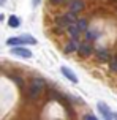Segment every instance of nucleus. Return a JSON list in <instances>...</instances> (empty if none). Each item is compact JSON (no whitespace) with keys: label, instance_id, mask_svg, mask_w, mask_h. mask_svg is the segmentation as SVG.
I'll list each match as a JSON object with an SVG mask.
<instances>
[{"label":"nucleus","instance_id":"1","mask_svg":"<svg viewBox=\"0 0 117 120\" xmlns=\"http://www.w3.org/2000/svg\"><path fill=\"white\" fill-rule=\"evenodd\" d=\"M44 87H46L44 79L33 78L32 82H30V85H29V98H30V100H37V98H40V95L43 93V90H44Z\"/></svg>","mask_w":117,"mask_h":120},{"label":"nucleus","instance_id":"2","mask_svg":"<svg viewBox=\"0 0 117 120\" xmlns=\"http://www.w3.org/2000/svg\"><path fill=\"white\" fill-rule=\"evenodd\" d=\"M76 21H78V16H76V13L68 11V13H65V14H60V16H57V18H56V22H54V25H56V27H59V29H62V30H65V29H68L70 25H73Z\"/></svg>","mask_w":117,"mask_h":120},{"label":"nucleus","instance_id":"3","mask_svg":"<svg viewBox=\"0 0 117 120\" xmlns=\"http://www.w3.org/2000/svg\"><path fill=\"white\" fill-rule=\"evenodd\" d=\"M8 46H24V44H37V40L30 35L24 36H14V38H8L6 40Z\"/></svg>","mask_w":117,"mask_h":120},{"label":"nucleus","instance_id":"4","mask_svg":"<svg viewBox=\"0 0 117 120\" xmlns=\"http://www.w3.org/2000/svg\"><path fill=\"white\" fill-rule=\"evenodd\" d=\"M10 52L13 55H18V57H22V59H30L32 57V51L27 48H21V46H13L10 49Z\"/></svg>","mask_w":117,"mask_h":120},{"label":"nucleus","instance_id":"5","mask_svg":"<svg viewBox=\"0 0 117 120\" xmlns=\"http://www.w3.org/2000/svg\"><path fill=\"white\" fill-rule=\"evenodd\" d=\"M93 44L92 41H86V43H81L79 49H78V52H79V55H82V57H90V55L93 54Z\"/></svg>","mask_w":117,"mask_h":120},{"label":"nucleus","instance_id":"6","mask_svg":"<svg viewBox=\"0 0 117 120\" xmlns=\"http://www.w3.org/2000/svg\"><path fill=\"white\" fill-rule=\"evenodd\" d=\"M81 43L78 38H71L70 41L65 44V48H63V52L65 54H71V52H78V49H79Z\"/></svg>","mask_w":117,"mask_h":120},{"label":"nucleus","instance_id":"7","mask_svg":"<svg viewBox=\"0 0 117 120\" xmlns=\"http://www.w3.org/2000/svg\"><path fill=\"white\" fill-rule=\"evenodd\" d=\"M97 108H98L100 114L103 115V120H112V112H111V109H109V106H108L106 103H103V101H98V104H97Z\"/></svg>","mask_w":117,"mask_h":120},{"label":"nucleus","instance_id":"8","mask_svg":"<svg viewBox=\"0 0 117 120\" xmlns=\"http://www.w3.org/2000/svg\"><path fill=\"white\" fill-rule=\"evenodd\" d=\"M68 8H70V11H73V13H81L84 8H86V5H84V2L82 0H71L70 3H68Z\"/></svg>","mask_w":117,"mask_h":120},{"label":"nucleus","instance_id":"9","mask_svg":"<svg viewBox=\"0 0 117 120\" xmlns=\"http://www.w3.org/2000/svg\"><path fill=\"white\" fill-rule=\"evenodd\" d=\"M60 71H62V74H63L68 81H71L73 84H76V82H78V76H76V74L73 73V70H70L68 66H62Z\"/></svg>","mask_w":117,"mask_h":120},{"label":"nucleus","instance_id":"10","mask_svg":"<svg viewBox=\"0 0 117 120\" xmlns=\"http://www.w3.org/2000/svg\"><path fill=\"white\" fill-rule=\"evenodd\" d=\"M95 55H97L98 62H111V54H109L108 49H98Z\"/></svg>","mask_w":117,"mask_h":120},{"label":"nucleus","instance_id":"11","mask_svg":"<svg viewBox=\"0 0 117 120\" xmlns=\"http://www.w3.org/2000/svg\"><path fill=\"white\" fill-rule=\"evenodd\" d=\"M67 30H68V33H70V38H79L81 33H82V32H81V30L78 29V27H76V24L70 25V27H68Z\"/></svg>","mask_w":117,"mask_h":120},{"label":"nucleus","instance_id":"12","mask_svg":"<svg viewBox=\"0 0 117 120\" xmlns=\"http://www.w3.org/2000/svg\"><path fill=\"white\" fill-rule=\"evenodd\" d=\"M8 25L11 27V29H18L19 25H21V19L18 16H10L8 18Z\"/></svg>","mask_w":117,"mask_h":120},{"label":"nucleus","instance_id":"13","mask_svg":"<svg viewBox=\"0 0 117 120\" xmlns=\"http://www.w3.org/2000/svg\"><path fill=\"white\" fill-rule=\"evenodd\" d=\"M98 36H100V33L97 32V30H86V38H87V41H95Z\"/></svg>","mask_w":117,"mask_h":120},{"label":"nucleus","instance_id":"14","mask_svg":"<svg viewBox=\"0 0 117 120\" xmlns=\"http://www.w3.org/2000/svg\"><path fill=\"white\" fill-rule=\"evenodd\" d=\"M74 24H76V27H78L81 32H86L87 27H89V22H87V19H78Z\"/></svg>","mask_w":117,"mask_h":120},{"label":"nucleus","instance_id":"15","mask_svg":"<svg viewBox=\"0 0 117 120\" xmlns=\"http://www.w3.org/2000/svg\"><path fill=\"white\" fill-rule=\"evenodd\" d=\"M109 68H111V71L117 73V57L111 59V63H109Z\"/></svg>","mask_w":117,"mask_h":120},{"label":"nucleus","instance_id":"16","mask_svg":"<svg viewBox=\"0 0 117 120\" xmlns=\"http://www.w3.org/2000/svg\"><path fill=\"white\" fill-rule=\"evenodd\" d=\"M11 79H13V81H14V82H16V84L19 85V87H22V85H24V81L19 78V76H11Z\"/></svg>","mask_w":117,"mask_h":120},{"label":"nucleus","instance_id":"17","mask_svg":"<svg viewBox=\"0 0 117 120\" xmlns=\"http://www.w3.org/2000/svg\"><path fill=\"white\" fill-rule=\"evenodd\" d=\"M84 120H98L95 115H92V114H87L86 117H84Z\"/></svg>","mask_w":117,"mask_h":120},{"label":"nucleus","instance_id":"18","mask_svg":"<svg viewBox=\"0 0 117 120\" xmlns=\"http://www.w3.org/2000/svg\"><path fill=\"white\" fill-rule=\"evenodd\" d=\"M49 3H52V5H60V3H63V0H49Z\"/></svg>","mask_w":117,"mask_h":120},{"label":"nucleus","instance_id":"19","mask_svg":"<svg viewBox=\"0 0 117 120\" xmlns=\"http://www.w3.org/2000/svg\"><path fill=\"white\" fill-rule=\"evenodd\" d=\"M40 2H41V0H32V5H33V6H38V5H40Z\"/></svg>","mask_w":117,"mask_h":120},{"label":"nucleus","instance_id":"20","mask_svg":"<svg viewBox=\"0 0 117 120\" xmlns=\"http://www.w3.org/2000/svg\"><path fill=\"white\" fill-rule=\"evenodd\" d=\"M112 119H114V120H117V112H114V114H112Z\"/></svg>","mask_w":117,"mask_h":120},{"label":"nucleus","instance_id":"21","mask_svg":"<svg viewBox=\"0 0 117 120\" xmlns=\"http://www.w3.org/2000/svg\"><path fill=\"white\" fill-rule=\"evenodd\" d=\"M3 3H5V0H0V5H3Z\"/></svg>","mask_w":117,"mask_h":120}]
</instances>
